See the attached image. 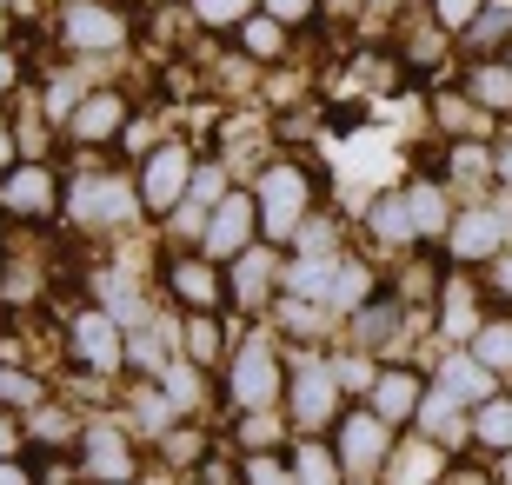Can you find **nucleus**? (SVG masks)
Here are the masks:
<instances>
[{
  "label": "nucleus",
  "instance_id": "4",
  "mask_svg": "<svg viewBox=\"0 0 512 485\" xmlns=\"http://www.w3.org/2000/svg\"><path fill=\"white\" fill-rule=\"evenodd\" d=\"M340 373L333 366H300L286 379V419L300 426V439H320V432L340 426Z\"/></svg>",
  "mask_w": 512,
  "mask_h": 485
},
{
  "label": "nucleus",
  "instance_id": "44",
  "mask_svg": "<svg viewBox=\"0 0 512 485\" xmlns=\"http://www.w3.org/2000/svg\"><path fill=\"white\" fill-rule=\"evenodd\" d=\"M200 485H233V466L207 452V459H200Z\"/></svg>",
  "mask_w": 512,
  "mask_h": 485
},
{
  "label": "nucleus",
  "instance_id": "19",
  "mask_svg": "<svg viewBox=\"0 0 512 485\" xmlns=\"http://www.w3.org/2000/svg\"><path fill=\"white\" fill-rule=\"evenodd\" d=\"M413 426H426V439H433V446H446V452L473 446V412H466V406H453L446 392H426V406H419V419H413Z\"/></svg>",
  "mask_w": 512,
  "mask_h": 485
},
{
  "label": "nucleus",
  "instance_id": "12",
  "mask_svg": "<svg viewBox=\"0 0 512 485\" xmlns=\"http://www.w3.org/2000/svg\"><path fill=\"white\" fill-rule=\"evenodd\" d=\"M506 233H512V220H506V213H493V206H473V213H453L446 253H453L459 266L499 260V253H506Z\"/></svg>",
  "mask_w": 512,
  "mask_h": 485
},
{
  "label": "nucleus",
  "instance_id": "22",
  "mask_svg": "<svg viewBox=\"0 0 512 485\" xmlns=\"http://www.w3.org/2000/svg\"><path fill=\"white\" fill-rule=\"evenodd\" d=\"M366 233H373V246H419V226L413 213H406V193H380V200L366 206Z\"/></svg>",
  "mask_w": 512,
  "mask_h": 485
},
{
  "label": "nucleus",
  "instance_id": "43",
  "mask_svg": "<svg viewBox=\"0 0 512 485\" xmlns=\"http://www.w3.org/2000/svg\"><path fill=\"white\" fill-rule=\"evenodd\" d=\"M14 147H20V133L7 127V120H0V180H7V173L20 167V160H14Z\"/></svg>",
  "mask_w": 512,
  "mask_h": 485
},
{
  "label": "nucleus",
  "instance_id": "36",
  "mask_svg": "<svg viewBox=\"0 0 512 485\" xmlns=\"http://www.w3.org/2000/svg\"><path fill=\"white\" fill-rule=\"evenodd\" d=\"M466 40H473V47L506 40V47H512V0H486V7H479V20L466 27Z\"/></svg>",
  "mask_w": 512,
  "mask_h": 485
},
{
  "label": "nucleus",
  "instance_id": "33",
  "mask_svg": "<svg viewBox=\"0 0 512 485\" xmlns=\"http://www.w3.org/2000/svg\"><path fill=\"white\" fill-rule=\"evenodd\" d=\"M253 14H260V0H193V20L213 34H240Z\"/></svg>",
  "mask_w": 512,
  "mask_h": 485
},
{
  "label": "nucleus",
  "instance_id": "31",
  "mask_svg": "<svg viewBox=\"0 0 512 485\" xmlns=\"http://www.w3.org/2000/svg\"><path fill=\"white\" fill-rule=\"evenodd\" d=\"M473 359L479 366H486V373H506L512 379V319H486V326H479L473 333Z\"/></svg>",
  "mask_w": 512,
  "mask_h": 485
},
{
  "label": "nucleus",
  "instance_id": "11",
  "mask_svg": "<svg viewBox=\"0 0 512 485\" xmlns=\"http://www.w3.org/2000/svg\"><path fill=\"white\" fill-rule=\"evenodd\" d=\"M0 206H7L14 220H54L60 206H67V187L54 180L47 160H27V167H14L0 180Z\"/></svg>",
  "mask_w": 512,
  "mask_h": 485
},
{
  "label": "nucleus",
  "instance_id": "17",
  "mask_svg": "<svg viewBox=\"0 0 512 485\" xmlns=\"http://www.w3.org/2000/svg\"><path fill=\"white\" fill-rule=\"evenodd\" d=\"M280 273H286V266L273 260V246L260 240L253 253H240V260H233V273H227V299H240V306L253 313V306H260V299L280 286Z\"/></svg>",
  "mask_w": 512,
  "mask_h": 485
},
{
  "label": "nucleus",
  "instance_id": "26",
  "mask_svg": "<svg viewBox=\"0 0 512 485\" xmlns=\"http://www.w3.org/2000/svg\"><path fill=\"white\" fill-rule=\"evenodd\" d=\"M233 40H240V54H253L260 67H273V60H286V47H293V27H280V20L260 7V14H253Z\"/></svg>",
  "mask_w": 512,
  "mask_h": 485
},
{
  "label": "nucleus",
  "instance_id": "21",
  "mask_svg": "<svg viewBox=\"0 0 512 485\" xmlns=\"http://www.w3.org/2000/svg\"><path fill=\"white\" fill-rule=\"evenodd\" d=\"M466 100L479 113H512V67L506 60H466Z\"/></svg>",
  "mask_w": 512,
  "mask_h": 485
},
{
  "label": "nucleus",
  "instance_id": "18",
  "mask_svg": "<svg viewBox=\"0 0 512 485\" xmlns=\"http://www.w3.org/2000/svg\"><path fill=\"white\" fill-rule=\"evenodd\" d=\"M399 326H406V299L399 293H373L360 313H353V346H360V353H386Z\"/></svg>",
  "mask_w": 512,
  "mask_h": 485
},
{
  "label": "nucleus",
  "instance_id": "27",
  "mask_svg": "<svg viewBox=\"0 0 512 485\" xmlns=\"http://www.w3.org/2000/svg\"><path fill=\"white\" fill-rule=\"evenodd\" d=\"M293 479L300 485H346V466L326 439H293Z\"/></svg>",
  "mask_w": 512,
  "mask_h": 485
},
{
  "label": "nucleus",
  "instance_id": "39",
  "mask_svg": "<svg viewBox=\"0 0 512 485\" xmlns=\"http://www.w3.org/2000/svg\"><path fill=\"white\" fill-rule=\"evenodd\" d=\"M479 7H486V0H426V14H433L446 34H466V27L479 20Z\"/></svg>",
  "mask_w": 512,
  "mask_h": 485
},
{
  "label": "nucleus",
  "instance_id": "50",
  "mask_svg": "<svg viewBox=\"0 0 512 485\" xmlns=\"http://www.w3.org/2000/svg\"><path fill=\"white\" fill-rule=\"evenodd\" d=\"M0 34H7V14H0Z\"/></svg>",
  "mask_w": 512,
  "mask_h": 485
},
{
  "label": "nucleus",
  "instance_id": "5",
  "mask_svg": "<svg viewBox=\"0 0 512 485\" xmlns=\"http://www.w3.org/2000/svg\"><path fill=\"white\" fill-rule=\"evenodd\" d=\"M67 213H74V226L114 233V226H133V213H147V206H140V193H133L127 180H114V173H87V180L67 187Z\"/></svg>",
  "mask_w": 512,
  "mask_h": 485
},
{
  "label": "nucleus",
  "instance_id": "49",
  "mask_svg": "<svg viewBox=\"0 0 512 485\" xmlns=\"http://www.w3.org/2000/svg\"><path fill=\"white\" fill-rule=\"evenodd\" d=\"M499 479H506V485H512V452H506V472H499Z\"/></svg>",
  "mask_w": 512,
  "mask_h": 485
},
{
  "label": "nucleus",
  "instance_id": "16",
  "mask_svg": "<svg viewBox=\"0 0 512 485\" xmlns=\"http://www.w3.org/2000/svg\"><path fill=\"white\" fill-rule=\"evenodd\" d=\"M433 379H439V392H446L453 406H466V412H479L486 399H499V386H493L499 373H486V366H479L473 353H453V359H446V366H439Z\"/></svg>",
  "mask_w": 512,
  "mask_h": 485
},
{
  "label": "nucleus",
  "instance_id": "8",
  "mask_svg": "<svg viewBox=\"0 0 512 485\" xmlns=\"http://www.w3.org/2000/svg\"><path fill=\"white\" fill-rule=\"evenodd\" d=\"M333 452H340L346 479H353V472H386V459H393V426H386L373 406H353V412H340V426H333Z\"/></svg>",
  "mask_w": 512,
  "mask_h": 485
},
{
  "label": "nucleus",
  "instance_id": "20",
  "mask_svg": "<svg viewBox=\"0 0 512 485\" xmlns=\"http://www.w3.org/2000/svg\"><path fill=\"white\" fill-rule=\"evenodd\" d=\"M399 193H406V213H413L419 240H446L453 233V193L439 187V180H413V187H399Z\"/></svg>",
  "mask_w": 512,
  "mask_h": 485
},
{
  "label": "nucleus",
  "instance_id": "2",
  "mask_svg": "<svg viewBox=\"0 0 512 485\" xmlns=\"http://www.w3.org/2000/svg\"><path fill=\"white\" fill-rule=\"evenodd\" d=\"M127 7L120 0H60L54 14V40L67 47V54H114V47H127Z\"/></svg>",
  "mask_w": 512,
  "mask_h": 485
},
{
  "label": "nucleus",
  "instance_id": "37",
  "mask_svg": "<svg viewBox=\"0 0 512 485\" xmlns=\"http://www.w3.org/2000/svg\"><path fill=\"white\" fill-rule=\"evenodd\" d=\"M240 479H247V485H300V479H293V459H280V452H247Z\"/></svg>",
  "mask_w": 512,
  "mask_h": 485
},
{
  "label": "nucleus",
  "instance_id": "9",
  "mask_svg": "<svg viewBox=\"0 0 512 485\" xmlns=\"http://www.w3.org/2000/svg\"><path fill=\"white\" fill-rule=\"evenodd\" d=\"M80 479L87 485H133L140 459H133V432H120L114 419H94V426L80 432Z\"/></svg>",
  "mask_w": 512,
  "mask_h": 485
},
{
  "label": "nucleus",
  "instance_id": "10",
  "mask_svg": "<svg viewBox=\"0 0 512 485\" xmlns=\"http://www.w3.org/2000/svg\"><path fill=\"white\" fill-rule=\"evenodd\" d=\"M67 353L87 366V373H120V359H127V339H120V319L107 313V306H80L74 319H67Z\"/></svg>",
  "mask_w": 512,
  "mask_h": 485
},
{
  "label": "nucleus",
  "instance_id": "53",
  "mask_svg": "<svg viewBox=\"0 0 512 485\" xmlns=\"http://www.w3.org/2000/svg\"><path fill=\"white\" fill-rule=\"evenodd\" d=\"M473 485H479V479H473Z\"/></svg>",
  "mask_w": 512,
  "mask_h": 485
},
{
  "label": "nucleus",
  "instance_id": "32",
  "mask_svg": "<svg viewBox=\"0 0 512 485\" xmlns=\"http://www.w3.org/2000/svg\"><path fill=\"white\" fill-rule=\"evenodd\" d=\"M34 406H47V386L27 366H0V412H34Z\"/></svg>",
  "mask_w": 512,
  "mask_h": 485
},
{
  "label": "nucleus",
  "instance_id": "15",
  "mask_svg": "<svg viewBox=\"0 0 512 485\" xmlns=\"http://www.w3.org/2000/svg\"><path fill=\"white\" fill-rule=\"evenodd\" d=\"M419 406H426V379L413 366H380L373 373V412H380L386 426H413Z\"/></svg>",
  "mask_w": 512,
  "mask_h": 485
},
{
  "label": "nucleus",
  "instance_id": "3",
  "mask_svg": "<svg viewBox=\"0 0 512 485\" xmlns=\"http://www.w3.org/2000/svg\"><path fill=\"white\" fill-rule=\"evenodd\" d=\"M286 392V373H280V353L266 339H240V353L227 359V399L233 412H273Z\"/></svg>",
  "mask_w": 512,
  "mask_h": 485
},
{
  "label": "nucleus",
  "instance_id": "14",
  "mask_svg": "<svg viewBox=\"0 0 512 485\" xmlns=\"http://www.w3.org/2000/svg\"><path fill=\"white\" fill-rule=\"evenodd\" d=\"M167 286L180 306H193V313H213L220 299H227V273L207 260V253H173L167 260Z\"/></svg>",
  "mask_w": 512,
  "mask_h": 485
},
{
  "label": "nucleus",
  "instance_id": "42",
  "mask_svg": "<svg viewBox=\"0 0 512 485\" xmlns=\"http://www.w3.org/2000/svg\"><path fill=\"white\" fill-rule=\"evenodd\" d=\"M493 180H499V187H512V133H499V140H493Z\"/></svg>",
  "mask_w": 512,
  "mask_h": 485
},
{
  "label": "nucleus",
  "instance_id": "34",
  "mask_svg": "<svg viewBox=\"0 0 512 485\" xmlns=\"http://www.w3.org/2000/svg\"><path fill=\"white\" fill-rule=\"evenodd\" d=\"M446 173H453L459 187L486 180V173H493V147H479V140H453V153H446Z\"/></svg>",
  "mask_w": 512,
  "mask_h": 485
},
{
  "label": "nucleus",
  "instance_id": "41",
  "mask_svg": "<svg viewBox=\"0 0 512 485\" xmlns=\"http://www.w3.org/2000/svg\"><path fill=\"white\" fill-rule=\"evenodd\" d=\"M20 412H0V459H20Z\"/></svg>",
  "mask_w": 512,
  "mask_h": 485
},
{
  "label": "nucleus",
  "instance_id": "30",
  "mask_svg": "<svg viewBox=\"0 0 512 485\" xmlns=\"http://www.w3.org/2000/svg\"><path fill=\"white\" fill-rule=\"evenodd\" d=\"M380 293V286H373V266L366 260H346L340 253V266H333V293H326V306H353V313H360L366 299Z\"/></svg>",
  "mask_w": 512,
  "mask_h": 485
},
{
  "label": "nucleus",
  "instance_id": "24",
  "mask_svg": "<svg viewBox=\"0 0 512 485\" xmlns=\"http://www.w3.org/2000/svg\"><path fill=\"white\" fill-rule=\"evenodd\" d=\"M439 319H446V333H466V339H473L493 313H479V286L466 280V273H453V280H439Z\"/></svg>",
  "mask_w": 512,
  "mask_h": 485
},
{
  "label": "nucleus",
  "instance_id": "23",
  "mask_svg": "<svg viewBox=\"0 0 512 485\" xmlns=\"http://www.w3.org/2000/svg\"><path fill=\"white\" fill-rule=\"evenodd\" d=\"M386 479H419V485H446V446H433V439H426V432H419V439H406V446L393 452V459H386Z\"/></svg>",
  "mask_w": 512,
  "mask_h": 485
},
{
  "label": "nucleus",
  "instance_id": "48",
  "mask_svg": "<svg viewBox=\"0 0 512 485\" xmlns=\"http://www.w3.org/2000/svg\"><path fill=\"white\" fill-rule=\"evenodd\" d=\"M366 7H373V14H393V0H366Z\"/></svg>",
  "mask_w": 512,
  "mask_h": 485
},
{
  "label": "nucleus",
  "instance_id": "28",
  "mask_svg": "<svg viewBox=\"0 0 512 485\" xmlns=\"http://www.w3.org/2000/svg\"><path fill=\"white\" fill-rule=\"evenodd\" d=\"M473 446L499 452V459L512 452V392H499V399H486V406L473 412Z\"/></svg>",
  "mask_w": 512,
  "mask_h": 485
},
{
  "label": "nucleus",
  "instance_id": "51",
  "mask_svg": "<svg viewBox=\"0 0 512 485\" xmlns=\"http://www.w3.org/2000/svg\"><path fill=\"white\" fill-rule=\"evenodd\" d=\"M0 7H20V0H0Z\"/></svg>",
  "mask_w": 512,
  "mask_h": 485
},
{
  "label": "nucleus",
  "instance_id": "29",
  "mask_svg": "<svg viewBox=\"0 0 512 485\" xmlns=\"http://www.w3.org/2000/svg\"><path fill=\"white\" fill-rule=\"evenodd\" d=\"M27 439H34L40 452H67V446L80 452V426L60 406H34V412H27Z\"/></svg>",
  "mask_w": 512,
  "mask_h": 485
},
{
  "label": "nucleus",
  "instance_id": "1",
  "mask_svg": "<svg viewBox=\"0 0 512 485\" xmlns=\"http://www.w3.org/2000/svg\"><path fill=\"white\" fill-rule=\"evenodd\" d=\"M253 200H260V240L266 246H293L300 226H306V213H313V200H320V180H313V167L273 160V167L260 173Z\"/></svg>",
  "mask_w": 512,
  "mask_h": 485
},
{
  "label": "nucleus",
  "instance_id": "45",
  "mask_svg": "<svg viewBox=\"0 0 512 485\" xmlns=\"http://www.w3.org/2000/svg\"><path fill=\"white\" fill-rule=\"evenodd\" d=\"M493 293L512 299V253H499V260H493Z\"/></svg>",
  "mask_w": 512,
  "mask_h": 485
},
{
  "label": "nucleus",
  "instance_id": "52",
  "mask_svg": "<svg viewBox=\"0 0 512 485\" xmlns=\"http://www.w3.org/2000/svg\"><path fill=\"white\" fill-rule=\"evenodd\" d=\"M193 485H200V479H193Z\"/></svg>",
  "mask_w": 512,
  "mask_h": 485
},
{
  "label": "nucleus",
  "instance_id": "25",
  "mask_svg": "<svg viewBox=\"0 0 512 485\" xmlns=\"http://www.w3.org/2000/svg\"><path fill=\"white\" fill-rule=\"evenodd\" d=\"M180 359H193L200 373L220 366V359H227V326L213 313H187V326H180Z\"/></svg>",
  "mask_w": 512,
  "mask_h": 485
},
{
  "label": "nucleus",
  "instance_id": "47",
  "mask_svg": "<svg viewBox=\"0 0 512 485\" xmlns=\"http://www.w3.org/2000/svg\"><path fill=\"white\" fill-rule=\"evenodd\" d=\"M14 80H20V60L7 54V47H0V94H7V87H14Z\"/></svg>",
  "mask_w": 512,
  "mask_h": 485
},
{
  "label": "nucleus",
  "instance_id": "40",
  "mask_svg": "<svg viewBox=\"0 0 512 485\" xmlns=\"http://www.w3.org/2000/svg\"><path fill=\"white\" fill-rule=\"evenodd\" d=\"M260 7L280 20V27H313V20L326 14V0H260Z\"/></svg>",
  "mask_w": 512,
  "mask_h": 485
},
{
  "label": "nucleus",
  "instance_id": "38",
  "mask_svg": "<svg viewBox=\"0 0 512 485\" xmlns=\"http://www.w3.org/2000/svg\"><path fill=\"white\" fill-rule=\"evenodd\" d=\"M227 173H220V167H213V160H200V173H193V187H187V200L193 206H200V213H213V206H220V200H227Z\"/></svg>",
  "mask_w": 512,
  "mask_h": 485
},
{
  "label": "nucleus",
  "instance_id": "46",
  "mask_svg": "<svg viewBox=\"0 0 512 485\" xmlns=\"http://www.w3.org/2000/svg\"><path fill=\"white\" fill-rule=\"evenodd\" d=\"M0 485H40V479L20 466V459H0Z\"/></svg>",
  "mask_w": 512,
  "mask_h": 485
},
{
  "label": "nucleus",
  "instance_id": "7",
  "mask_svg": "<svg viewBox=\"0 0 512 485\" xmlns=\"http://www.w3.org/2000/svg\"><path fill=\"white\" fill-rule=\"evenodd\" d=\"M253 246H260V200L233 187L227 200H220V206L207 213V233H200V253H207V260H227V266H233L240 253H253Z\"/></svg>",
  "mask_w": 512,
  "mask_h": 485
},
{
  "label": "nucleus",
  "instance_id": "35",
  "mask_svg": "<svg viewBox=\"0 0 512 485\" xmlns=\"http://www.w3.org/2000/svg\"><path fill=\"white\" fill-rule=\"evenodd\" d=\"M160 379H167L160 392H167V406H173V412H193V406H200V366H193V359H173Z\"/></svg>",
  "mask_w": 512,
  "mask_h": 485
},
{
  "label": "nucleus",
  "instance_id": "13",
  "mask_svg": "<svg viewBox=\"0 0 512 485\" xmlns=\"http://www.w3.org/2000/svg\"><path fill=\"white\" fill-rule=\"evenodd\" d=\"M127 127H133L127 94H114V87H94V94L67 113V140H80V147H107V140H120Z\"/></svg>",
  "mask_w": 512,
  "mask_h": 485
},
{
  "label": "nucleus",
  "instance_id": "6",
  "mask_svg": "<svg viewBox=\"0 0 512 485\" xmlns=\"http://www.w3.org/2000/svg\"><path fill=\"white\" fill-rule=\"evenodd\" d=\"M193 173H200L193 147L160 140V147L140 160V206H147V213H180V200H187V187H193Z\"/></svg>",
  "mask_w": 512,
  "mask_h": 485
}]
</instances>
